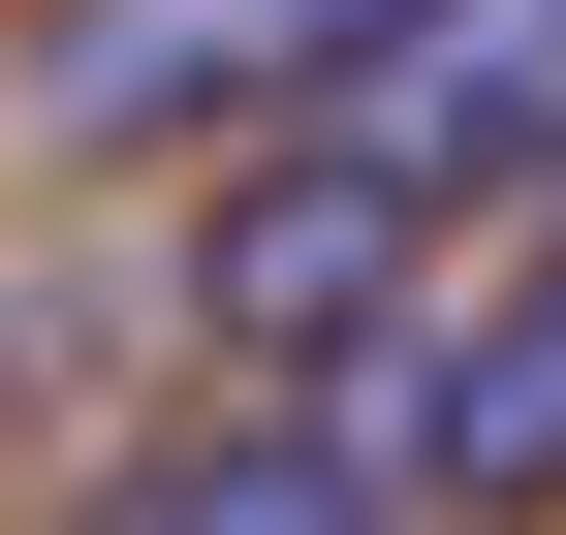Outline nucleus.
<instances>
[{"label":"nucleus","instance_id":"1","mask_svg":"<svg viewBox=\"0 0 566 535\" xmlns=\"http://www.w3.org/2000/svg\"><path fill=\"white\" fill-rule=\"evenodd\" d=\"M409 284H441V189H378L346 126H252V189L189 221V347H221V378H346V347H409Z\"/></svg>","mask_w":566,"mask_h":535},{"label":"nucleus","instance_id":"2","mask_svg":"<svg viewBox=\"0 0 566 535\" xmlns=\"http://www.w3.org/2000/svg\"><path fill=\"white\" fill-rule=\"evenodd\" d=\"M283 126H346V158L441 189V221H472V189H566V0H378Z\"/></svg>","mask_w":566,"mask_h":535},{"label":"nucleus","instance_id":"3","mask_svg":"<svg viewBox=\"0 0 566 535\" xmlns=\"http://www.w3.org/2000/svg\"><path fill=\"white\" fill-rule=\"evenodd\" d=\"M346 32H378V0H63V32H32V126H63V158H158V126H283Z\"/></svg>","mask_w":566,"mask_h":535},{"label":"nucleus","instance_id":"4","mask_svg":"<svg viewBox=\"0 0 566 535\" xmlns=\"http://www.w3.org/2000/svg\"><path fill=\"white\" fill-rule=\"evenodd\" d=\"M378 473H409V504H566V252L378 378Z\"/></svg>","mask_w":566,"mask_h":535},{"label":"nucleus","instance_id":"5","mask_svg":"<svg viewBox=\"0 0 566 535\" xmlns=\"http://www.w3.org/2000/svg\"><path fill=\"white\" fill-rule=\"evenodd\" d=\"M158 535H409V473H378V410H252V441H189Z\"/></svg>","mask_w":566,"mask_h":535},{"label":"nucleus","instance_id":"6","mask_svg":"<svg viewBox=\"0 0 566 535\" xmlns=\"http://www.w3.org/2000/svg\"><path fill=\"white\" fill-rule=\"evenodd\" d=\"M0 410H32V347H0Z\"/></svg>","mask_w":566,"mask_h":535}]
</instances>
